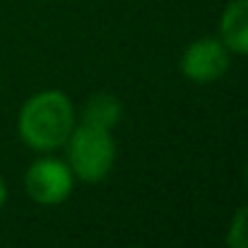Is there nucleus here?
Here are the masks:
<instances>
[{"mask_svg": "<svg viewBox=\"0 0 248 248\" xmlns=\"http://www.w3.org/2000/svg\"><path fill=\"white\" fill-rule=\"evenodd\" d=\"M65 145H68V159H70L73 176L82 178L87 183H99L113 169L116 140L111 130L82 123L80 128H73Z\"/></svg>", "mask_w": 248, "mask_h": 248, "instance_id": "2", "label": "nucleus"}, {"mask_svg": "<svg viewBox=\"0 0 248 248\" xmlns=\"http://www.w3.org/2000/svg\"><path fill=\"white\" fill-rule=\"evenodd\" d=\"M229 70V48L222 39H198L181 56V73L198 84L219 80Z\"/></svg>", "mask_w": 248, "mask_h": 248, "instance_id": "4", "label": "nucleus"}, {"mask_svg": "<svg viewBox=\"0 0 248 248\" xmlns=\"http://www.w3.org/2000/svg\"><path fill=\"white\" fill-rule=\"evenodd\" d=\"M222 44L239 56H248V0H232L219 17Z\"/></svg>", "mask_w": 248, "mask_h": 248, "instance_id": "5", "label": "nucleus"}, {"mask_svg": "<svg viewBox=\"0 0 248 248\" xmlns=\"http://www.w3.org/2000/svg\"><path fill=\"white\" fill-rule=\"evenodd\" d=\"M246 183H248V169H246Z\"/></svg>", "mask_w": 248, "mask_h": 248, "instance_id": "9", "label": "nucleus"}, {"mask_svg": "<svg viewBox=\"0 0 248 248\" xmlns=\"http://www.w3.org/2000/svg\"><path fill=\"white\" fill-rule=\"evenodd\" d=\"M121 101L111 94H94L82 108V123L84 125H94V128H104L111 130L118 121H121Z\"/></svg>", "mask_w": 248, "mask_h": 248, "instance_id": "6", "label": "nucleus"}, {"mask_svg": "<svg viewBox=\"0 0 248 248\" xmlns=\"http://www.w3.org/2000/svg\"><path fill=\"white\" fill-rule=\"evenodd\" d=\"M227 248H248V205H244L232 219Z\"/></svg>", "mask_w": 248, "mask_h": 248, "instance_id": "7", "label": "nucleus"}, {"mask_svg": "<svg viewBox=\"0 0 248 248\" xmlns=\"http://www.w3.org/2000/svg\"><path fill=\"white\" fill-rule=\"evenodd\" d=\"M19 138L36 152H51L68 142L75 128V111L68 94L46 89L24 101L19 111Z\"/></svg>", "mask_w": 248, "mask_h": 248, "instance_id": "1", "label": "nucleus"}, {"mask_svg": "<svg viewBox=\"0 0 248 248\" xmlns=\"http://www.w3.org/2000/svg\"><path fill=\"white\" fill-rule=\"evenodd\" d=\"M5 200H7V188H5V181L0 178V207L5 205Z\"/></svg>", "mask_w": 248, "mask_h": 248, "instance_id": "8", "label": "nucleus"}, {"mask_svg": "<svg viewBox=\"0 0 248 248\" xmlns=\"http://www.w3.org/2000/svg\"><path fill=\"white\" fill-rule=\"evenodd\" d=\"M24 188L39 205H61L73 193V171L61 159H39L29 166Z\"/></svg>", "mask_w": 248, "mask_h": 248, "instance_id": "3", "label": "nucleus"}]
</instances>
